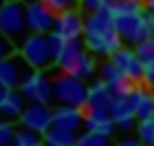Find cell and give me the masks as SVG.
<instances>
[{"mask_svg":"<svg viewBox=\"0 0 154 146\" xmlns=\"http://www.w3.org/2000/svg\"><path fill=\"white\" fill-rule=\"evenodd\" d=\"M85 46L88 51H93L95 56H110L123 46V38L116 31V18L110 13V8H103V11L95 13H85Z\"/></svg>","mask_w":154,"mask_h":146,"instance_id":"6da1fadb","label":"cell"},{"mask_svg":"<svg viewBox=\"0 0 154 146\" xmlns=\"http://www.w3.org/2000/svg\"><path fill=\"white\" fill-rule=\"evenodd\" d=\"M116 18V31L123 38L126 46H139L141 41L154 36V13H128V16H113Z\"/></svg>","mask_w":154,"mask_h":146,"instance_id":"7a4b0ae2","label":"cell"},{"mask_svg":"<svg viewBox=\"0 0 154 146\" xmlns=\"http://www.w3.org/2000/svg\"><path fill=\"white\" fill-rule=\"evenodd\" d=\"M54 82V103L57 105H77V108H85L88 105V85L90 82L75 77L72 72H59L51 77Z\"/></svg>","mask_w":154,"mask_h":146,"instance_id":"3957f363","label":"cell"},{"mask_svg":"<svg viewBox=\"0 0 154 146\" xmlns=\"http://www.w3.org/2000/svg\"><path fill=\"white\" fill-rule=\"evenodd\" d=\"M0 33L8 36L16 46L28 36L26 3H21V0H5L0 5Z\"/></svg>","mask_w":154,"mask_h":146,"instance_id":"277c9868","label":"cell"},{"mask_svg":"<svg viewBox=\"0 0 154 146\" xmlns=\"http://www.w3.org/2000/svg\"><path fill=\"white\" fill-rule=\"evenodd\" d=\"M18 54L33 69H49L54 64V51H51V44H49V33H28L18 44Z\"/></svg>","mask_w":154,"mask_h":146,"instance_id":"5b68a950","label":"cell"},{"mask_svg":"<svg viewBox=\"0 0 154 146\" xmlns=\"http://www.w3.org/2000/svg\"><path fill=\"white\" fill-rule=\"evenodd\" d=\"M18 90L23 92L26 103H44V105L54 103V82L46 75V69H33Z\"/></svg>","mask_w":154,"mask_h":146,"instance_id":"8992f818","label":"cell"},{"mask_svg":"<svg viewBox=\"0 0 154 146\" xmlns=\"http://www.w3.org/2000/svg\"><path fill=\"white\" fill-rule=\"evenodd\" d=\"M31 72H33V67L16 51V54H11L8 59L0 62V87L18 90V87L23 85V80H26Z\"/></svg>","mask_w":154,"mask_h":146,"instance_id":"52a82bcc","label":"cell"},{"mask_svg":"<svg viewBox=\"0 0 154 146\" xmlns=\"http://www.w3.org/2000/svg\"><path fill=\"white\" fill-rule=\"evenodd\" d=\"M18 126L36 131V133H46L54 126V108L44 103H28L26 110L21 113V118H18Z\"/></svg>","mask_w":154,"mask_h":146,"instance_id":"ba28073f","label":"cell"},{"mask_svg":"<svg viewBox=\"0 0 154 146\" xmlns=\"http://www.w3.org/2000/svg\"><path fill=\"white\" fill-rule=\"evenodd\" d=\"M26 23H28V33H51L54 23H57V13L44 0L28 3L26 5Z\"/></svg>","mask_w":154,"mask_h":146,"instance_id":"9c48e42d","label":"cell"},{"mask_svg":"<svg viewBox=\"0 0 154 146\" xmlns=\"http://www.w3.org/2000/svg\"><path fill=\"white\" fill-rule=\"evenodd\" d=\"M110 115H113V120H116V128L131 131L134 126L139 123V118H136V100H134V95H113Z\"/></svg>","mask_w":154,"mask_h":146,"instance_id":"30bf717a","label":"cell"},{"mask_svg":"<svg viewBox=\"0 0 154 146\" xmlns=\"http://www.w3.org/2000/svg\"><path fill=\"white\" fill-rule=\"evenodd\" d=\"M110 59L118 64V69H121L126 77H131V80H136V82L144 80V67H146V64L139 59V54H136V49H134V46H126V44H123Z\"/></svg>","mask_w":154,"mask_h":146,"instance_id":"8fae6325","label":"cell"},{"mask_svg":"<svg viewBox=\"0 0 154 146\" xmlns=\"http://www.w3.org/2000/svg\"><path fill=\"white\" fill-rule=\"evenodd\" d=\"M88 51V46H85V38H64V44H62V49L57 51L54 56V67L59 72H69L72 67H75V62L80 59V56Z\"/></svg>","mask_w":154,"mask_h":146,"instance_id":"7c38bea8","label":"cell"},{"mask_svg":"<svg viewBox=\"0 0 154 146\" xmlns=\"http://www.w3.org/2000/svg\"><path fill=\"white\" fill-rule=\"evenodd\" d=\"M54 31L62 33L64 38H80L85 33V16H82V11L69 8V11H64V13H57Z\"/></svg>","mask_w":154,"mask_h":146,"instance_id":"4fadbf2b","label":"cell"},{"mask_svg":"<svg viewBox=\"0 0 154 146\" xmlns=\"http://www.w3.org/2000/svg\"><path fill=\"white\" fill-rule=\"evenodd\" d=\"M54 126L80 133V128H85V108H77V105H57L54 108Z\"/></svg>","mask_w":154,"mask_h":146,"instance_id":"5bb4252c","label":"cell"},{"mask_svg":"<svg viewBox=\"0 0 154 146\" xmlns=\"http://www.w3.org/2000/svg\"><path fill=\"white\" fill-rule=\"evenodd\" d=\"M116 128V120L110 115V110H98V108H85V131L93 133L110 136Z\"/></svg>","mask_w":154,"mask_h":146,"instance_id":"9a60e30c","label":"cell"},{"mask_svg":"<svg viewBox=\"0 0 154 146\" xmlns=\"http://www.w3.org/2000/svg\"><path fill=\"white\" fill-rule=\"evenodd\" d=\"M113 87L103 80H95L88 85V105L85 108H98V110H110V103H113Z\"/></svg>","mask_w":154,"mask_h":146,"instance_id":"2e32d148","label":"cell"},{"mask_svg":"<svg viewBox=\"0 0 154 146\" xmlns=\"http://www.w3.org/2000/svg\"><path fill=\"white\" fill-rule=\"evenodd\" d=\"M26 97H23L21 90H8V95L0 100V120H13L18 123L21 113L26 110Z\"/></svg>","mask_w":154,"mask_h":146,"instance_id":"e0dca14e","label":"cell"},{"mask_svg":"<svg viewBox=\"0 0 154 146\" xmlns=\"http://www.w3.org/2000/svg\"><path fill=\"white\" fill-rule=\"evenodd\" d=\"M134 100H136V118H154V90H149L146 85H139V90L134 92Z\"/></svg>","mask_w":154,"mask_h":146,"instance_id":"ac0fdd59","label":"cell"},{"mask_svg":"<svg viewBox=\"0 0 154 146\" xmlns=\"http://www.w3.org/2000/svg\"><path fill=\"white\" fill-rule=\"evenodd\" d=\"M98 69H100V64L95 62V54L93 51H85V54L75 62V67H72L69 72L75 77H80V80H85V82H93V77L98 75Z\"/></svg>","mask_w":154,"mask_h":146,"instance_id":"d6986e66","label":"cell"},{"mask_svg":"<svg viewBox=\"0 0 154 146\" xmlns=\"http://www.w3.org/2000/svg\"><path fill=\"white\" fill-rule=\"evenodd\" d=\"M80 133L77 131H67V128H57L51 126L44 133V146H77Z\"/></svg>","mask_w":154,"mask_h":146,"instance_id":"ffe728a7","label":"cell"},{"mask_svg":"<svg viewBox=\"0 0 154 146\" xmlns=\"http://www.w3.org/2000/svg\"><path fill=\"white\" fill-rule=\"evenodd\" d=\"M11 146H44V133H36V131H28V128L18 126V133Z\"/></svg>","mask_w":154,"mask_h":146,"instance_id":"44dd1931","label":"cell"},{"mask_svg":"<svg viewBox=\"0 0 154 146\" xmlns=\"http://www.w3.org/2000/svg\"><path fill=\"white\" fill-rule=\"evenodd\" d=\"M136 138L144 146H154V118H144L136 123Z\"/></svg>","mask_w":154,"mask_h":146,"instance_id":"7402d4cb","label":"cell"},{"mask_svg":"<svg viewBox=\"0 0 154 146\" xmlns=\"http://www.w3.org/2000/svg\"><path fill=\"white\" fill-rule=\"evenodd\" d=\"M77 146H110V136L85 131V133H80V141H77Z\"/></svg>","mask_w":154,"mask_h":146,"instance_id":"603a6c76","label":"cell"},{"mask_svg":"<svg viewBox=\"0 0 154 146\" xmlns=\"http://www.w3.org/2000/svg\"><path fill=\"white\" fill-rule=\"evenodd\" d=\"M16 133H18V128L13 120H0V146H11Z\"/></svg>","mask_w":154,"mask_h":146,"instance_id":"cb8c5ba5","label":"cell"},{"mask_svg":"<svg viewBox=\"0 0 154 146\" xmlns=\"http://www.w3.org/2000/svg\"><path fill=\"white\" fill-rule=\"evenodd\" d=\"M134 49H136L139 59H141L144 64H149V62H154V36H152V38H146V41H141L139 46H134Z\"/></svg>","mask_w":154,"mask_h":146,"instance_id":"d4e9b609","label":"cell"},{"mask_svg":"<svg viewBox=\"0 0 154 146\" xmlns=\"http://www.w3.org/2000/svg\"><path fill=\"white\" fill-rule=\"evenodd\" d=\"M77 3H80L82 13H95V11H103V8H110L113 0H77Z\"/></svg>","mask_w":154,"mask_h":146,"instance_id":"484cf974","label":"cell"},{"mask_svg":"<svg viewBox=\"0 0 154 146\" xmlns=\"http://www.w3.org/2000/svg\"><path fill=\"white\" fill-rule=\"evenodd\" d=\"M16 51H18V46H16V44H13L8 36H3V33H0V62L8 59V56L16 54Z\"/></svg>","mask_w":154,"mask_h":146,"instance_id":"4316f807","label":"cell"},{"mask_svg":"<svg viewBox=\"0 0 154 146\" xmlns=\"http://www.w3.org/2000/svg\"><path fill=\"white\" fill-rule=\"evenodd\" d=\"M44 3H46L54 13H64V11H69V8L75 5V0H44Z\"/></svg>","mask_w":154,"mask_h":146,"instance_id":"83f0119b","label":"cell"},{"mask_svg":"<svg viewBox=\"0 0 154 146\" xmlns=\"http://www.w3.org/2000/svg\"><path fill=\"white\" fill-rule=\"evenodd\" d=\"M141 85H146L149 90H154V62H149L146 67H144V80Z\"/></svg>","mask_w":154,"mask_h":146,"instance_id":"f1b7e54d","label":"cell"},{"mask_svg":"<svg viewBox=\"0 0 154 146\" xmlns=\"http://www.w3.org/2000/svg\"><path fill=\"white\" fill-rule=\"evenodd\" d=\"M116 146H144L139 138H134V136H123V138H118V144Z\"/></svg>","mask_w":154,"mask_h":146,"instance_id":"f546056e","label":"cell"},{"mask_svg":"<svg viewBox=\"0 0 154 146\" xmlns=\"http://www.w3.org/2000/svg\"><path fill=\"white\" fill-rule=\"evenodd\" d=\"M144 5H146L149 13H154V0H144Z\"/></svg>","mask_w":154,"mask_h":146,"instance_id":"4dcf8cb0","label":"cell"},{"mask_svg":"<svg viewBox=\"0 0 154 146\" xmlns=\"http://www.w3.org/2000/svg\"><path fill=\"white\" fill-rule=\"evenodd\" d=\"M21 3H26V5H28V3H38V0H21Z\"/></svg>","mask_w":154,"mask_h":146,"instance_id":"1f68e13d","label":"cell"},{"mask_svg":"<svg viewBox=\"0 0 154 146\" xmlns=\"http://www.w3.org/2000/svg\"><path fill=\"white\" fill-rule=\"evenodd\" d=\"M3 3H5V0H0V5H3Z\"/></svg>","mask_w":154,"mask_h":146,"instance_id":"d6a6232c","label":"cell"}]
</instances>
